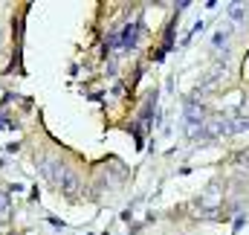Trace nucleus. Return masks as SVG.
Listing matches in <instances>:
<instances>
[{"instance_id":"4","label":"nucleus","mask_w":249,"mask_h":235,"mask_svg":"<svg viewBox=\"0 0 249 235\" xmlns=\"http://www.w3.org/2000/svg\"><path fill=\"white\" fill-rule=\"evenodd\" d=\"M229 15H232V18H241V15H244V3H232Z\"/></svg>"},{"instance_id":"1","label":"nucleus","mask_w":249,"mask_h":235,"mask_svg":"<svg viewBox=\"0 0 249 235\" xmlns=\"http://www.w3.org/2000/svg\"><path fill=\"white\" fill-rule=\"evenodd\" d=\"M58 186H61V192L64 195H78V189H81V183H78V175L75 172H70V169H64V175H61V180H58Z\"/></svg>"},{"instance_id":"3","label":"nucleus","mask_w":249,"mask_h":235,"mask_svg":"<svg viewBox=\"0 0 249 235\" xmlns=\"http://www.w3.org/2000/svg\"><path fill=\"white\" fill-rule=\"evenodd\" d=\"M6 218H9V195L0 192V221H6Z\"/></svg>"},{"instance_id":"2","label":"nucleus","mask_w":249,"mask_h":235,"mask_svg":"<svg viewBox=\"0 0 249 235\" xmlns=\"http://www.w3.org/2000/svg\"><path fill=\"white\" fill-rule=\"evenodd\" d=\"M41 169H44V177L53 183H58L64 175V169H58V163H53V160H41Z\"/></svg>"}]
</instances>
